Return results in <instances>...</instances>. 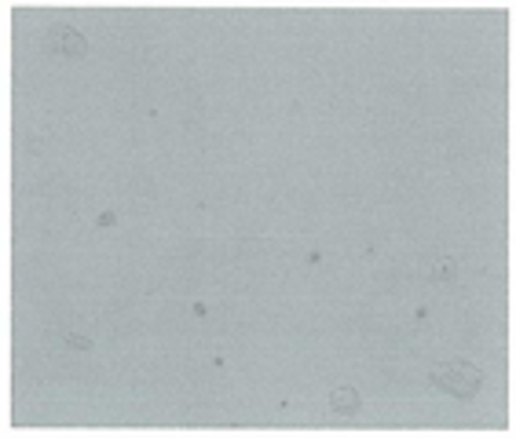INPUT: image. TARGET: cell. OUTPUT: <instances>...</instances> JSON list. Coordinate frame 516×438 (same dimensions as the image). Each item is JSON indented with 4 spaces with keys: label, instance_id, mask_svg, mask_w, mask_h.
Listing matches in <instances>:
<instances>
[{
    "label": "cell",
    "instance_id": "cell-1",
    "mask_svg": "<svg viewBox=\"0 0 516 438\" xmlns=\"http://www.w3.org/2000/svg\"><path fill=\"white\" fill-rule=\"evenodd\" d=\"M428 384L447 391V394H454V398H472V394L480 391V384H483V372L476 365H469V362H447L428 377Z\"/></svg>",
    "mask_w": 516,
    "mask_h": 438
},
{
    "label": "cell",
    "instance_id": "cell-2",
    "mask_svg": "<svg viewBox=\"0 0 516 438\" xmlns=\"http://www.w3.org/2000/svg\"><path fill=\"white\" fill-rule=\"evenodd\" d=\"M48 40H52V48L62 52V55H84V37L77 30H70V26H55L48 33Z\"/></svg>",
    "mask_w": 516,
    "mask_h": 438
},
{
    "label": "cell",
    "instance_id": "cell-3",
    "mask_svg": "<svg viewBox=\"0 0 516 438\" xmlns=\"http://www.w3.org/2000/svg\"><path fill=\"white\" fill-rule=\"evenodd\" d=\"M330 406H333V413H355L359 409V394L352 387H337L330 394Z\"/></svg>",
    "mask_w": 516,
    "mask_h": 438
},
{
    "label": "cell",
    "instance_id": "cell-4",
    "mask_svg": "<svg viewBox=\"0 0 516 438\" xmlns=\"http://www.w3.org/2000/svg\"><path fill=\"white\" fill-rule=\"evenodd\" d=\"M454 267H458V263L450 259V256H443V259H436V267H432V278H440V281H450V278H454Z\"/></svg>",
    "mask_w": 516,
    "mask_h": 438
},
{
    "label": "cell",
    "instance_id": "cell-5",
    "mask_svg": "<svg viewBox=\"0 0 516 438\" xmlns=\"http://www.w3.org/2000/svg\"><path fill=\"white\" fill-rule=\"evenodd\" d=\"M67 343L81 350V347H88V336H77V333H70V336H67Z\"/></svg>",
    "mask_w": 516,
    "mask_h": 438
}]
</instances>
